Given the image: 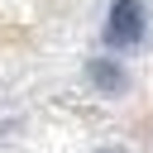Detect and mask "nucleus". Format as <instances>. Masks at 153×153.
<instances>
[{
    "mask_svg": "<svg viewBox=\"0 0 153 153\" xmlns=\"http://www.w3.org/2000/svg\"><path fill=\"white\" fill-rule=\"evenodd\" d=\"M143 33H148L143 0H115L110 19H105V43L110 48H134V43H143Z\"/></svg>",
    "mask_w": 153,
    "mask_h": 153,
    "instance_id": "1",
    "label": "nucleus"
},
{
    "mask_svg": "<svg viewBox=\"0 0 153 153\" xmlns=\"http://www.w3.org/2000/svg\"><path fill=\"white\" fill-rule=\"evenodd\" d=\"M86 76H91V81H96L100 91H110V96L129 86V76H124V67H120V62H110V57H91V62H86Z\"/></svg>",
    "mask_w": 153,
    "mask_h": 153,
    "instance_id": "2",
    "label": "nucleus"
}]
</instances>
